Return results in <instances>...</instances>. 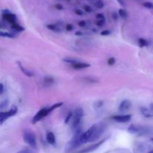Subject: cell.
Wrapping results in <instances>:
<instances>
[{
    "mask_svg": "<svg viewBox=\"0 0 153 153\" xmlns=\"http://www.w3.org/2000/svg\"><path fill=\"white\" fill-rule=\"evenodd\" d=\"M43 83L46 86H50L54 83V78L51 76H46L43 78Z\"/></svg>",
    "mask_w": 153,
    "mask_h": 153,
    "instance_id": "18",
    "label": "cell"
},
{
    "mask_svg": "<svg viewBox=\"0 0 153 153\" xmlns=\"http://www.w3.org/2000/svg\"><path fill=\"white\" fill-rule=\"evenodd\" d=\"M7 100L6 99V100H5V101H3L1 104H0V108H5L6 105L7 104Z\"/></svg>",
    "mask_w": 153,
    "mask_h": 153,
    "instance_id": "35",
    "label": "cell"
},
{
    "mask_svg": "<svg viewBox=\"0 0 153 153\" xmlns=\"http://www.w3.org/2000/svg\"><path fill=\"white\" fill-rule=\"evenodd\" d=\"M149 153H153V151L151 150V151H149Z\"/></svg>",
    "mask_w": 153,
    "mask_h": 153,
    "instance_id": "43",
    "label": "cell"
},
{
    "mask_svg": "<svg viewBox=\"0 0 153 153\" xmlns=\"http://www.w3.org/2000/svg\"><path fill=\"white\" fill-rule=\"evenodd\" d=\"M78 24V26H79L80 27H84V26H85V25H86V22L84 20L79 21Z\"/></svg>",
    "mask_w": 153,
    "mask_h": 153,
    "instance_id": "38",
    "label": "cell"
},
{
    "mask_svg": "<svg viewBox=\"0 0 153 153\" xmlns=\"http://www.w3.org/2000/svg\"><path fill=\"white\" fill-rule=\"evenodd\" d=\"M0 37H7V38H14L15 37V36L13 34L7 33V32H4V31H0Z\"/></svg>",
    "mask_w": 153,
    "mask_h": 153,
    "instance_id": "20",
    "label": "cell"
},
{
    "mask_svg": "<svg viewBox=\"0 0 153 153\" xmlns=\"http://www.w3.org/2000/svg\"><path fill=\"white\" fill-rule=\"evenodd\" d=\"M75 35H77V36H82V35H83V33H82V31H76V32L75 33Z\"/></svg>",
    "mask_w": 153,
    "mask_h": 153,
    "instance_id": "42",
    "label": "cell"
},
{
    "mask_svg": "<svg viewBox=\"0 0 153 153\" xmlns=\"http://www.w3.org/2000/svg\"><path fill=\"white\" fill-rule=\"evenodd\" d=\"M55 7L56 9H58V11H61L63 9V7L62 6V5H61V4H56L55 5Z\"/></svg>",
    "mask_w": 153,
    "mask_h": 153,
    "instance_id": "37",
    "label": "cell"
},
{
    "mask_svg": "<svg viewBox=\"0 0 153 153\" xmlns=\"http://www.w3.org/2000/svg\"><path fill=\"white\" fill-rule=\"evenodd\" d=\"M63 103V102H58V103H56V104H54L53 105L50 106L49 108H47V111H48V113L50 114L52 111H53L55 109L58 108H60L61 106H62Z\"/></svg>",
    "mask_w": 153,
    "mask_h": 153,
    "instance_id": "19",
    "label": "cell"
},
{
    "mask_svg": "<svg viewBox=\"0 0 153 153\" xmlns=\"http://www.w3.org/2000/svg\"><path fill=\"white\" fill-rule=\"evenodd\" d=\"M104 2L102 0H98L97 2H96V7L99 8V9H102L104 7Z\"/></svg>",
    "mask_w": 153,
    "mask_h": 153,
    "instance_id": "25",
    "label": "cell"
},
{
    "mask_svg": "<svg viewBox=\"0 0 153 153\" xmlns=\"http://www.w3.org/2000/svg\"><path fill=\"white\" fill-rule=\"evenodd\" d=\"M64 1H70V0H64Z\"/></svg>",
    "mask_w": 153,
    "mask_h": 153,
    "instance_id": "44",
    "label": "cell"
},
{
    "mask_svg": "<svg viewBox=\"0 0 153 153\" xmlns=\"http://www.w3.org/2000/svg\"><path fill=\"white\" fill-rule=\"evenodd\" d=\"M138 43H139V45L140 47H144V46H148V41L144 38H140Z\"/></svg>",
    "mask_w": 153,
    "mask_h": 153,
    "instance_id": "22",
    "label": "cell"
},
{
    "mask_svg": "<svg viewBox=\"0 0 153 153\" xmlns=\"http://www.w3.org/2000/svg\"><path fill=\"white\" fill-rule=\"evenodd\" d=\"M104 23V20H98L96 22V26H103Z\"/></svg>",
    "mask_w": 153,
    "mask_h": 153,
    "instance_id": "31",
    "label": "cell"
},
{
    "mask_svg": "<svg viewBox=\"0 0 153 153\" xmlns=\"http://www.w3.org/2000/svg\"><path fill=\"white\" fill-rule=\"evenodd\" d=\"M49 114L48 111H47V108H43L41 109L40 111H38V112L35 114V116L33 117L31 122L33 124L37 123V122L41 121L42 119H43L45 117H46Z\"/></svg>",
    "mask_w": 153,
    "mask_h": 153,
    "instance_id": "8",
    "label": "cell"
},
{
    "mask_svg": "<svg viewBox=\"0 0 153 153\" xmlns=\"http://www.w3.org/2000/svg\"><path fill=\"white\" fill-rule=\"evenodd\" d=\"M83 7L85 12H87V13H91L92 12V8H91V6H89L87 5H84Z\"/></svg>",
    "mask_w": 153,
    "mask_h": 153,
    "instance_id": "30",
    "label": "cell"
},
{
    "mask_svg": "<svg viewBox=\"0 0 153 153\" xmlns=\"http://www.w3.org/2000/svg\"><path fill=\"white\" fill-rule=\"evenodd\" d=\"M108 64L109 65V66H112V65H114L115 62H116V60H115V58H114V57H111V58H109L108 59Z\"/></svg>",
    "mask_w": 153,
    "mask_h": 153,
    "instance_id": "29",
    "label": "cell"
},
{
    "mask_svg": "<svg viewBox=\"0 0 153 153\" xmlns=\"http://www.w3.org/2000/svg\"><path fill=\"white\" fill-rule=\"evenodd\" d=\"M118 14L121 17H123V18H124V19H126V18L128 17V13L126 12L125 10L122 9V8L119 9Z\"/></svg>",
    "mask_w": 153,
    "mask_h": 153,
    "instance_id": "21",
    "label": "cell"
},
{
    "mask_svg": "<svg viewBox=\"0 0 153 153\" xmlns=\"http://www.w3.org/2000/svg\"><path fill=\"white\" fill-rule=\"evenodd\" d=\"M84 116V111L82 108H77L75 110V115H74V119H73V128L76 129L77 128L82 121V119Z\"/></svg>",
    "mask_w": 153,
    "mask_h": 153,
    "instance_id": "6",
    "label": "cell"
},
{
    "mask_svg": "<svg viewBox=\"0 0 153 153\" xmlns=\"http://www.w3.org/2000/svg\"><path fill=\"white\" fill-rule=\"evenodd\" d=\"M75 13L77 15H78V16H82L83 15V11L82 10H80V9H76L75 10Z\"/></svg>",
    "mask_w": 153,
    "mask_h": 153,
    "instance_id": "34",
    "label": "cell"
},
{
    "mask_svg": "<svg viewBox=\"0 0 153 153\" xmlns=\"http://www.w3.org/2000/svg\"><path fill=\"white\" fill-rule=\"evenodd\" d=\"M100 35H102V36H108V35H111V31L109 30H104V31H101Z\"/></svg>",
    "mask_w": 153,
    "mask_h": 153,
    "instance_id": "32",
    "label": "cell"
},
{
    "mask_svg": "<svg viewBox=\"0 0 153 153\" xmlns=\"http://www.w3.org/2000/svg\"><path fill=\"white\" fill-rule=\"evenodd\" d=\"M132 115L131 114H124V115H117V116H114L112 118L114 120H115L116 122L121 123H128L131 119H132Z\"/></svg>",
    "mask_w": 153,
    "mask_h": 153,
    "instance_id": "11",
    "label": "cell"
},
{
    "mask_svg": "<svg viewBox=\"0 0 153 153\" xmlns=\"http://www.w3.org/2000/svg\"><path fill=\"white\" fill-rule=\"evenodd\" d=\"M4 92V86L2 84L0 83V95L2 94V93Z\"/></svg>",
    "mask_w": 153,
    "mask_h": 153,
    "instance_id": "40",
    "label": "cell"
},
{
    "mask_svg": "<svg viewBox=\"0 0 153 153\" xmlns=\"http://www.w3.org/2000/svg\"><path fill=\"white\" fill-rule=\"evenodd\" d=\"M0 28H2V26L1 25H0Z\"/></svg>",
    "mask_w": 153,
    "mask_h": 153,
    "instance_id": "45",
    "label": "cell"
},
{
    "mask_svg": "<svg viewBox=\"0 0 153 153\" xmlns=\"http://www.w3.org/2000/svg\"><path fill=\"white\" fill-rule=\"evenodd\" d=\"M96 19L97 20H104V15L102 14H96Z\"/></svg>",
    "mask_w": 153,
    "mask_h": 153,
    "instance_id": "36",
    "label": "cell"
},
{
    "mask_svg": "<svg viewBox=\"0 0 153 153\" xmlns=\"http://www.w3.org/2000/svg\"><path fill=\"white\" fill-rule=\"evenodd\" d=\"M96 127V124L95 125H93L91 127H90L85 132L82 133L80 136V143L81 144H84V143H86L89 141V140L91 138V135L94 131V128Z\"/></svg>",
    "mask_w": 153,
    "mask_h": 153,
    "instance_id": "7",
    "label": "cell"
},
{
    "mask_svg": "<svg viewBox=\"0 0 153 153\" xmlns=\"http://www.w3.org/2000/svg\"><path fill=\"white\" fill-rule=\"evenodd\" d=\"M17 153H33L32 150L29 148H24L20 150L19 152H17Z\"/></svg>",
    "mask_w": 153,
    "mask_h": 153,
    "instance_id": "26",
    "label": "cell"
},
{
    "mask_svg": "<svg viewBox=\"0 0 153 153\" xmlns=\"http://www.w3.org/2000/svg\"><path fill=\"white\" fill-rule=\"evenodd\" d=\"M46 27L49 30H52V31H59V29L58 27L56 26V25H53V24H49L46 26Z\"/></svg>",
    "mask_w": 153,
    "mask_h": 153,
    "instance_id": "23",
    "label": "cell"
},
{
    "mask_svg": "<svg viewBox=\"0 0 153 153\" xmlns=\"http://www.w3.org/2000/svg\"><path fill=\"white\" fill-rule=\"evenodd\" d=\"M105 128H106V125H104V123H99L98 125L96 124L94 131L92 134L91 138L88 142H93V141H96V140L99 139L102 136V134L104 132Z\"/></svg>",
    "mask_w": 153,
    "mask_h": 153,
    "instance_id": "3",
    "label": "cell"
},
{
    "mask_svg": "<svg viewBox=\"0 0 153 153\" xmlns=\"http://www.w3.org/2000/svg\"><path fill=\"white\" fill-rule=\"evenodd\" d=\"M66 29H67V31H72V30L73 29V25H72V24H70V23L67 24V26H66Z\"/></svg>",
    "mask_w": 153,
    "mask_h": 153,
    "instance_id": "33",
    "label": "cell"
},
{
    "mask_svg": "<svg viewBox=\"0 0 153 153\" xmlns=\"http://www.w3.org/2000/svg\"><path fill=\"white\" fill-rule=\"evenodd\" d=\"M11 28H14V30H16L17 31H19V32L23 31L25 30V28H23L22 26H21L20 25H19L17 22H15L14 23L11 24Z\"/></svg>",
    "mask_w": 153,
    "mask_h": 153,
    "instance_id": "17",
    "label": "cell"
},
{
    "mask_svg": "<svg viewBox=\"0 0 153 153\" xmlns=\"http://www.w3.org/2000/svg\"><path fill=\"white\" fill-rule=\"evenodd\" d=\"M72 117H73V113H72V112H69V113L67 114V115L66 118H65L64 123H65L66 124H67V123L70 122V119L72 118Z\"/></svg>",
    "mask_w": 153,
    "mask_h": 153,
    "instance_id": "28",
    "label": "cell"
},
{
    "mask_svg": "<svg viewBox=\"0 0 153 153\" xmlns=\"http://www.w3.org/2000/svg\"><path fill=\"white\" fill-rule=\"evenodd\" d=\"M140 112L141 114L145 117H147V118H151L152 117V111L146 108L145 107H140Z\"/></svg>",
    "mask_w": 153,
    "mask_h": 153,
    "instance_id": "14",
    "label": "cell"
},
{
    "mask_svg": "<svg viewBox=\"0 0 153 153\" xmlns=\"http://www.w3.org/2000/svg\"><path fill=\"white\" fill-rule=\"evenodd\" d=\"M17 111H18L17 107L15 105H13L8 111L0 112V125L3 124L8 118L16 115L17 113Z\"/></svg>",
    "mask_w": 153,
    "mask_h": 153,
    "instance_id": "5",
    "label": "cell"
},
{
    "mask_svg": "<svg viewBox=\"0 0 153 153\" xmlns=\"http://www.w3.org/2000/svg\"><path fill=\"white\" fill-rule=\"evenodd\" d=\"M112 16H113V18H114V20H118V14H117V12H114V13L112 14Z\"/></svg>",
    "mask_w": 153,
    "mask_h": 153,
    "instance_id": "39",
    "label": "cell"
},
{
    "mask_svg": "<svg viewBox=\"0 0 153 153\" xmlns=\"http://www.w3.org/2000/svg\"><path fill=\"white\" fill-rule=\"evenodd\" d=\"M143 5L146 8H149V9H152L153 8V4L150 2H146L143 4Z\"/></svg>",
    "mask_w": 153,
    "mask_h": 153,
    "instance_id": "27",
    "label": "cell"
},
{
    "mask_svg": "<svg viewBox=\"0 0 153 153\" xmlns=\"http://www.w3.org/2000/svg\"><path fill=\"white\" fill-rule=\"evenodd\" d=\"M63 61H65V62L69 63H70V64H73V63H75L78 62V61H76V59L70 58H63Z\"/></svg>",
    "mask_w": 153,
    "mask_h": 153,
    "instance_id": "24",
    "label": "cell"
},
{
    "mask_svg": "<svg viewBox=\"0 0 153 153\" xmlns=\"http://www.w3.org/2000/svg\"><path fill=\"white\" fill-rule=\"evenodd\" d=\"M131 106H132V102L130 100H128V99L123 100L119 106V111L120 112L127 111L128 110L131 108Z\"/></svg>",
    "mask_w": 153,
    "mask_h": 153,
    "instance_id": "12",
    "label": "cell"
},
{
    "mask_svg": "<svg viewBox=\"0 0 153 153\" xmlns=\"http://www.w3.org/2000/svg\"><path fill=\"white\" fill-rule=\"evenodd\" d=\"M72 67L75 70H81V69H85V68H87V67H91V64L87 63L78 62H78L72 64Z\"/></svg>",
    "mask_w": 153,
    "mask_h": 153,
    "instance_id": "13",
    "label": "cell"
},
{
    "mask_svg": "<svg viewBox=\"0 0 153 153\" xmlns=\"http://www.w3.org/2000/svg\"><path fill=\"white\" fill-rule=\"evenodd\" d=\"M23 139L26 143H28L31 148L35 149L37 147V140L35 134L30 130H26L23 133Z\"/></svg>",
    "mask_w": 153,
    "mask_h": 153,
    "instance_id": "4",
    "label": "cell"
},
{
    "mask_svg": "<svg viewBox=\"0 0 153 153\" xmlns=\"http://www.w3.org/2000/svg\"><path fill=\"white\" fill-rule=\"evenodd\" d=\"M75 130L76 131H75V133H74V135H73L72 140L69 142V143L67 145L68 150H73V149H76L81 145L80 140L79 139H80L81 134H82V128L80 127H78Z\"/></svg>",
    "mask_w": 153,
    "mask_h": 153,
    "instance_id": "2",
    "label": "cell"
},
{
    "mask_svg": "<svg viewBox=\"0 0 153 153\" xmlns=\"http://www.w3.org/2000/svg\"><path fill=\"white\" fill-rule=\"evenodd\" d=\"M118 1V2L122 5V6H125V2H124V0H117Z\"/></svg>",
    "mask_w": 153,
    "mask_h": 153,
    "instance_id": "41",
    "label": "cell"
},
{
    "mask_svg": "<svg viewBox=\"0 0 153 153\" xmlns=\"http://www.w3.org/2000/svg\"><path fill=\"white\" fill-rule=\"evenodd\" d=\"M105 140H106V139L102 140H100L99 142H98V143H94V144H93V145L89 146L88 147L84 148V149H83L82 150L79 151L78 153H89V152H93V151H95L96 149H97L98 148H99V146H101V145L104 143Z\"/></svg>",
    "mask_w": 153,
    "mask_h": 153,
    "instance_id": "9",
    "label": "cell"
},
{
    "mask_svg": "<svg viewBox=\"0 0 153 153\" xmlns=\"http://www.w3.org/2000/svg\"><path fill=\"white\" fill-rule=\"evenodd\" d=\"M46 140L48 143L51 145H54L55 143V136L52 132H48L46 134Z\"/></svg>",
    "mask_w": 153,
    "mask_h": 153,
    "instance_id": "15",
    "label": "cell"
},
{
    "mask_svg": "<svg viewBox=\"0 0 153 153\" xmlns=\"http://www.w3.org/2000/svg\"><path fill=\"white\" fill-rule=\"evenodd\" d=\"M17 63H18V66H19V67H20V69L21 70V71L26 76L28 77H31L33 76V73L31 72V71H29L27 69H26L22 65V63H21L20 61H17Z\"/></svg>",
    "mask_w": 153,
    "mask_h": 153,
    "instance_id": "16",
    "label": "cell"
},
{
    "mask_svg": "<svg viewBox=\"0 0 153 153\" xmlns=\"http://www.w3.org/2000/svg\"><path fill=\"white\" fill-rule=\"evenodd\" d=\"M128 132L132 134L136 135H146L150 134L152 132V128L149 126H143V125L132 124L128 128Z\"/></svg>",
    "mask_w": 153,
    "mask_h": 153,
    "instance_id": "1",
    "label": "cell"
},
{
    "mask_svg": "<svg viewBox=\"0 0 153 153\" xmlns=\"http://www.w3.org/2000/svg\"><path fill=\"white\" fill-rule=\"evenodd\" d=\"M2 18H3V20L7 21V22L10 23V24H12V23H14L15 22H17L16 21V20H17L16 15L12 14V13H11V12H9V11H7L6 10L3 11Z\"/></svg>",
    "mask_w": 153,
    "mask_h": 153,
    "instance_id": "10",
    "label": "cell"
}]
</instances>
